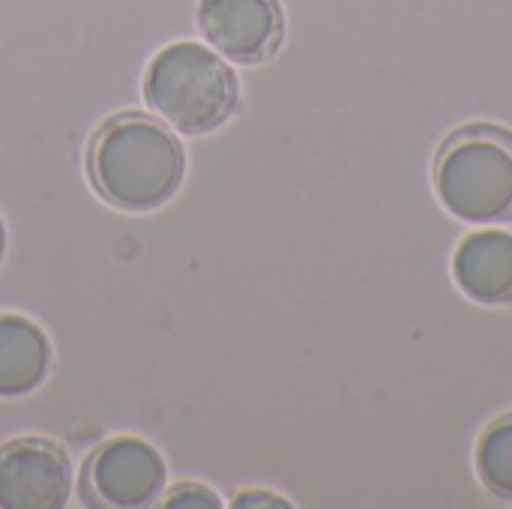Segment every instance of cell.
I'll return each mask as SVG.
<instances>
[{
  "label": "cell",
  "mask_w": 512,
  "mask_h": 509,
  "mask_svg": "<svg viewBox=\"0 0 512 509\" xmlns=\"http://www.w3.org/2000/svg\"><path fill=\"white\" fill-rule=\"evenodd\" d=\"M453 279L465 297L480 306L512 303V234L510 231H474L453 255Z\"/></svg>",
  "instance_id": "obj_7"
},
{
  "label": "cell",
  "mask_w": 512,
  "mask_h": 509,
  "mask_svg": "<svg viewBox=\"0 0 512 509\" xmlns=\"http://www.w3.org/2000/svg\"><path fill=\"white\" fill-rule=\"evenodd\" d=\"M144 99L180 135H207L231 120L240 102L234 69L201 42H171L144 72Z\"/></svg>",
  "instance_id": "obj_2"
},
{
  "label": "cell",
  "mask_w": 512,
  "mask_h": 509,
  "mask_svg": "<svg viewBox=\"0 0 512 509\" xmlns=\"http://www.w3.org/2000/svg\"><path fill=\"white\" fill-rule=\"evenodd\" d=\"M195 18L207 45L243 66L270 60L285 39L279 0H198Z\"/></svg>",
  "instance_id": "obj_5"
},
{
  "label": "cell",
  "mask_w": 512,
  "mask_h": 509,
  "mask_svg": "<svg viewBox=\"0 0 512 509\" xmlns=\"http://www.w3.org/2000/svg\"><path fill=\"white\" fill-rule=\"evenodd\" d=\"M3 246H6V234H3V222H0V258H3Z\"/></svg>",
  "instance_id": "obj_12"
},
{
  "label": "cell",
  "mask_w": 512,
  "mask_h": 509,
  "mask_svg": "<svg viewBox=\"0 0 512 509\" xmlns=\"http://www.w3.org/2000/svg\"><path fill=\"white\" fill-rule=\"evenodd\" d=\"M165 477V462L153 444L111 438L90 453L81 471V495L90 507L141 509L165 492Z\"/></svg>",
  "instance_id": "obj_4"
},
{
  "label": "cell",
  "mask_w": 512,
  "mask_h": 509,
  "mask_svg": "<svg viewBox=\"0 0 512 509\" xmlns=\"http://www.w3.org/2000/svg\"><path fill=\"white\" fill-rule=\"evenodd\" d=\"M435 192L462 222L512 219V132L495 123L456 129L435 156Z\"/></svg>",
  "instance_id": "obj_3"
},
{
  "label": "cell",
  "mask_w": 512,
  "mask_h": 509,
  "mask_svg": "<svg viewBox=\"0 0 512 509\" xmlns=\"http://www.w3.org/2000/svg\"><path fill=\"white\" fill-rule=\"evenodd\" d=\"M93 189L126 213L165 207L186 174L180 138L156 117L126 111L105 120L87 147Z\"/></svg>",
  "instance_id": "obj_1"
},
{
  "label": "cell",
  "mask_w": 512,
  "mask_h": 509,
  "mask_svg": "<svg viewBox=\"0 0 512 509\" xmlns=\"http://www.w3.org/2000/svg\"><path fill=\"white\" fill-rule=\"evenodd\" d=\"M51 372V345L24 315L0 312V399L36 393Z\"/></svg>",
  "instance_id": "obj_8"
},
{
  "label": "cell",
  "mask_w": 512,
  "mask_h": 509,
  "mask_svg": "<svg viewBox=\"0 0 512 509\" xmlns=\"http://www.w3.org/2000/svg\"><path fill=\"white\" fill-rule=\"evenodd\" d=\"M165 507L216 509V507H222V501L216 498V492H213V489H207V486H201V483H177V486H171V489H168V495H165Z\"/></svg>",
  "instance_id": "obj_10"
},
{
  "label": "cell",
  "mask_w": 512,
  "mask_h": 509,
  "mask_svg": "<svg viewBox=\"0 0 512 509\" xmlns=\"http://www.w3.org/2000/svg\"><path fill=\"white\" fill-rule=\"evenodd\" d=\"M72 495V465L48 438H15L0 447V509H60Z\"/></svg>",
  "instance_id": "obj_6"
},
{
  "label": "cell",
  "mask_w": 512,
  "mask_h": 509,
  "mask_svg": "<svg viewBox=\"0 0 512 509\" xmlns=\"http://www.w3.org/2000/svg\"><path fill=\"white\" fill-rule=\"evenodd\" d=\"M477 477L489 495L512 501V411L483 429L477 441Z\"/></svg>",
  "instance_id": "obj_9"
},
{
  "label": "cell",
  "mask_w": 512,
  "mask_h": 509,
  "mask_svg": "<svg viewBox=\"0 0 512 509\" xmlns=\"http://www.w3.org/2000/svg\"><path fill=\"white\" fill-rule=\"evenodd\" d=\"M234 507H288V501L276 498L273 492H243Z\"/></svg>",
  "instance_id": "obj_11"
}]
</instances>
